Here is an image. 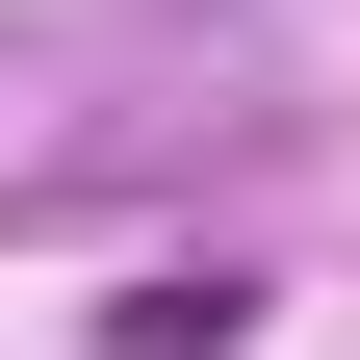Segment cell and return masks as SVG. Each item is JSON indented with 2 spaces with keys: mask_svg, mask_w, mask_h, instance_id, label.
<instances>
[{
  "mask_svg": "<svg viewBox=\"0 0 360 360\" xmlns=\"http://www.w3.org/2000/svg\"><path fill=\"white\" fill-rule=\"evenodd\" d=\"M103 335H129V360H232V335H257V283H206V257H180V283H129Z\"/></svg>",
  "mask_w": 360,
  "mask_h": 360,
  "instance_id": "obj_1",
  "label": "cell"
}]
</instances>
